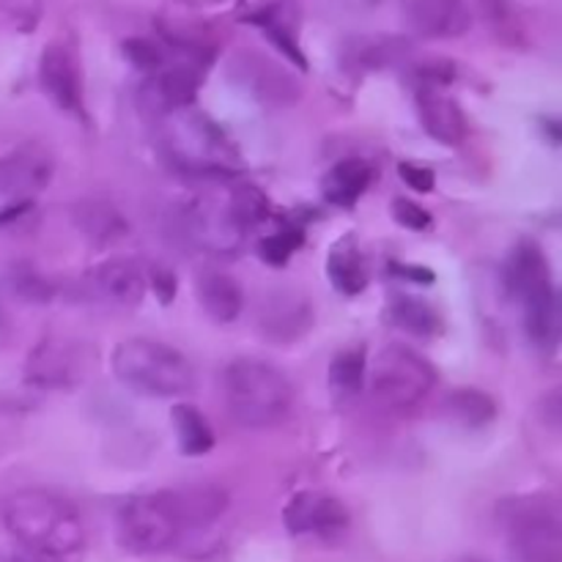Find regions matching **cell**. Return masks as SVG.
Segmentation results:
<instances>
[{"mask_svg":"<svg viewBox=\"0 0 562 562\" xmlns=\"http://www.w3.org/2000/svg\"><path fill=\"white\" fill-rule=\"evenodd\" d=\"M5 530L25 552L44 560L69 558L86 541L82 519L71 503L47 488H22L3 505Z\"/></svg>","mask_w":562,"mask_h":562,"instance_id":"6da1fadb","label":"cell"},{"mask_svg":"<svg viewBox=\"0 0 562 562\" xmlns=\"http://www.w3.org/2000/svg\"><path fill=\"white\" fill-rule=\"evenodd\" d=\"M225 406L245 428H272L289 417L294 387L283 371L258 357H236L223 373Z\"/></svg>","mask_w":562,"mask_h":562,"instance_id":"7a4b0ae2","label":"cell"},{"mask_svg":"<svg viewBox=\"0 0 562 562\" xmlns=\"http://www.w3.org/2000/svg\"><path fill=\"white\" fill-rule=\"evenodd\" d=\"M110 366L124 387L148 398H181L198 387L192 362L173 346L151 338L121 340Z\"/></svg>","mask_w":562,"mask_h":562,"instance_id":"3957f363","label":"cell"},{"mask_svg":"<svg viewBox=\"0 0 562 562\" xmlns=\"http://www.w3.org/2000/svg\"><path fill=\"white\" fill-rule=\"evenodd\" d=\"M505 280L525 311V329L530 340L543 349H552L560 335L558 294H554L552 272L547 256L536 241H521L514 247L505 267Z\"/></svg>","mask_w":562,"mask_h":562,"instance_id":"277c9868","label":"cell"},{"mask_svg":"<svg viewBox=\"0 0 562 562\" xmlns=\"http://www.w3.org/2000/svg\"><path fill=\"white\" fill-rule=\"evenodd\" d=\"M165 146L173 162L190 173L231 176L239 168L234 143L195 104L165 115Z\"/></svg>","mask_w":562,"mask_h":562,"instance_id":"5b68a950","label":"cell"},{"mask_svg":"<svg viewBox=\"0 0 562 562\" xmlns=\"http://www.w3.org/2000/svg\"><path fill=\"white\" fill-rule=\"evenodd\" d=\"M368 379H371L373 401L390 412H412L437 384L431 362L398 344L379 351Z\"/></svg>","mask_w":562,"mask_h":562,"instance_id":"8992f818","label":"cell"},{"mask_svg":"<svg viewBox=\"0 0 562 562\" xmlns=\"http://www.w3.org/2000/svg\"><path fill=\"white\" fill-rule=\"evenodd\" d=\"M181 532L184 530L162 492L130 497L115 514V541L137 558L168 552L179 543Z\"/></svg>","mask_w":562,"mask_h":562,"instance_id":"52a82bcc","label":"cell"},{"mask_svg":"<svg viewBox=\"0 0 562 562\" xmlns=\"http://www.w3.org/2000/svg\"><path fill=\"white\" fill-rule=\"evenodd\" d=\"M514 562H562V519L552 499H519L508 510Z\"/></svg>","mask_w":562,"mask_h":562,"instance_id":"ba28073f","label":"cell"},{"mask_svg":"<svg viewBox=\"0 0 562 562\" xmlns=\"http://www.w3.org/2000/svg\"><path fill=\"white\" fill-rule=\"evenodd\" d=\"M179 228L187 245L201 247L214 256H236L247 236L228 209V201H214V198H198L181 206Z\"/></svg>","mask_w":562,"mask_h":562,"instance_id":"9c48e42d","label":"cell"},{"mask_svg":"<svg viewBox=\"0 0 562 562\" xmlns=\"http://www.w3.org/2000/svg\"><path fill=\"white\" fill-rule=\"evenodd\" d=\"M285 530L291 536L338 538L349 530V510L338 497L324 492H300L289 499L283 510Z\"/></svg>","mask_w":562,"mask_h":562,"instance_id":"30bf717a","label":"cell"},{"mask_svg":"<svg viewBox=\"0 0 562 562\" xmlns=\"http://www.w3.org/2000/svg\"><path fill=\"white\" fill-rule=\"evenodd\" d=\"M86 368V351L80 346L64 338H47L27 357L25 379L38 390H66L82 382Z\"/></svg>","mask_w":562,"mask_h":562,"instance_id":"8fae6325","label":"cell"},{"mask_svg":"<svg viewBox=\"0 0 562 562\" xmlns=\"http://www.w3.org/2000/svg\"><path fill=\"white\" fill-rule=\"evenodd\" d=\"M313 327V307L302 291L272 289L258 307V329L272 344H296Z\"/></svg>","mask_w":562,"mask_h":562,"instance_id":"7c38bea8","label":"cell"},{"mask_svg":"<svg viewBox=\"0 0 562 562\" xmlns=\"http://www.w3.org/2000/svg\"><path fill=\"white\" fill-rule=\"evenodd\" d=\"M55 162L47 148L25 143L0 157V195L14 201H31L49 184Z\"/></svg>","mask_w":562,"mask_h":562,"instance_id":"4fadbf2b","label":"cell"},{"mask_svg":"<svg viewBox=\"0 0 562 562\" xmlns=\"http://www.w3.org/2000/svg\"><path fill=\"white\" fill-rule=\"evenodd\" d=\"M417 115L428 137H434L442 146H459L467 137V115L453 97L442 91L437 80H426L415 91Z\"/></svg>","mask_w":562,"mask_h":562,"instance_id":"5bb4252c","label":"cell"},{"mask_svg":"<svg viewBox=\"0 0 562 562\" xmlns=\"http://www.w3.org/2000/svg\"><path fill=\"white\" fill-rule=\"evenodd\" d=\"M404 16L420 38H461L472 27L467 0H404Z\"/></svg>","mask_w":562,"mask_h":562,"instance_id":"9a60e30c","label":"cell"},{"mask_svg":"<svg viewBox=\"0 0 562 562\" xmlns=\"http://www.w3.org/2000/svg\"><path fill=\"white\" fill-rule=\"evenodd\" d=\"M38 82L49 102L64 113L82 110V82L77 60L64 44H47L38 60Z\"/></svg>","mask_w":562,"mask_h":562,"instance_id":"2e32d148","label":"cell"},{"mask_svg":"<svg viewBox=\"0 0 562 562\" xmlns=\"http://www.w3.org/2000/svg\"><path fill=\"white\" fill-rule=\"evenodd\" d=\"M231 75L241 88L252 93V99L272 104V108H283L296 99V82L261 55L241 53L239 58L231 60Z\"/></svg>","mask_w":562,"mask_h":562,"instance_id":"e0dca14e","label":"cell"},{"mask_svg":"<svg viewBox=\"0 0 562 562\" xmlns=\"http://www.w3.org/2000/svg\"><path fill=\"white\" fill-rule=\"evenodd\" d=\"M91 289L97 296L121 307L140 305L148 291V274L126 258H110L93 267Z\"/></svg>","mask_w":562,"mask_h":562,"instance_id":"ac0fdd59","label":"cell"},{"mask_svg":"<svg viewBox=\"0 0 562 562\" xmlns=\"http://www.w3.org/2000/svg\"><path fill=\"white\" fill-rule=\"evenodd\" d=\"M162 494L168 499L170 510L176 514V519H179L181 530L212 525L228 508V494L214 486V483H192V486L170 488V492Z\"/></svg>","mask_w":562,"mask_h":562,"instance_id":"d6986e66","label":"cell"},{"mask_svg":"<svg viewBox=\"0 0 562 562\" xmlns=\"http://www.w3.org/2000/svg\"><path fill=\"white\" fill-rule=\"evenodd\" d=\"M195 294L203 313L217 324H234L245 307V291L223 269H201L195 278Z\"/></svg>","mask_w":562,"mask_h":562,"instance_id":"ffe728a7","label":"cell"},{"mask_svg":"<svg viewBox=\"0 0 562 562\" xmlns=\"http://www.w3.org/2000/svg\"><path fill=\"white\" fill-rule=\"evenodd\" d=\"M371 181H373L371 162H366L362 157H346L340 159L338 165L329 168V173L324 176L322 181V190H324V198H327L333 206L349 209L366 195Z\"/></svg>","mask_w":562,"mask_h":562,"instance_id":"44dd1931","label":"cell"},{"mask_svg":"<svg viewBox=\"0 0 562 562\" xmlns=\"http://www.w3.org/2000/svg\"><path fill=\"white\" fill-rule=\"evenodd\" d=\"M71 220H75L77 231L86 236L93 245H113L126 234V220L113 203L99 201V198H88V201L75 203L71 209Z\"/></svg>","mask_w":562,"mask_h":562,"instance_id":"7402d4cb","label":"cell"},{"mask_svg":"<svg viewBox=\"0 0 562 562\" xmlns=\"http://www.w3.org/2000/svg\"><path fill=\"white\" fill-rule=\"evenodd\" d=\"M327 278L333 283L335 291L346 296H355L360 291H366L368 285V269H366V256H362L360 245H357L355 236H340L333 245L327 258Z\"/></svg>","mask_w":562,"mask_h":562,"instance_id":"603a6c76","label":"cell"},{"mask_svg":"<svg viewBox=\"0 0 562 562\" xmlns=\"http://www.w3.org/2000/svg\"><path fill=\"white\" fill-rule=\"evenodd\" d=\"M198 88H201V71L195 69V64L162 66L151 75V91L165 108V113L195 104Z\"/></svg>","mask_w":562,"mask_h":562,"instance_id":"cb8c5ba5","label":"cell"},{"mask_svg":"<svg viewBox=\"0 0 562 562\" xmlns=\"http://www.w3.org/2000/svg\"><path fill=\"white\" fill-rule=\"evenodd\" d=\"M442 415L453 420L456 426L483 428L497 420V401L488 393L475 387H461L445 395Z\"/></svg>","mask_w":562,"mask_h":562,"instance_id":"d4e9b609","label":"cell"},{"mask_svg":"<svg viewBox=\"0 0 562 562\" xmlns=\"http://www.w3.org/2000/svg\"><path fill=\"white\" fill-rule=\"evenodd\" d=\"M368 379V360L362 349H346L335 355L333 366H329V393L338 404H349V401L360 398L366 390Z\"/></svg>","mask_w":562,"mask_h":562,"instance_id":"484cf974","label":"cell"},{"mask_svg":"<svg viewBox=\"0 0 562 562\" xmlns=\"http://www.w3.org/2000/svg\"><path fill=\"white\" fill-rule=\"evenodd\" d=\"M170 420H173L179 450L184 456H203L214 448V431L198 406L176 404L170 409Z\"/></svg>","mask_w":562,"mask_h":562,"instance_id":"4316f807","label":"cell"},{"mask_svg":"<svg viewBox=\"0 0 562 562\" xmlns=\"http://www.w3.org/2000/svg\"><path fill=\"white\" fill-rule=\"evenodd\" d=\"M390 318H393L401 329L415 335V338H434V335L442 329V318H439V313L434 311L426 300H417V296H409V294L393 296Z\"/></svg>","mask_w":562,"mask_h":562,"instance_id":"83f0119b","label":"cell"},{"mask_svg":"<svg viewBox=\"0 0 562 562\" xmlns=\"http://www.w3.org/2000/svg\"><path fill=\"white\" fill-rule=\"evenodd\" d=\"M228 209L234 212V217L239 220V225L245 231H250L252 225H261L269 214L267 195L252 184L234 187V192L228 198Z\"/></svg>","mask_w":562,"mask_h":562,"instance_id":"f1b7e54d","label":"cell"},{"mask_svg":"<svg viewBox=\"0 0 562 562\" xmlns=\"http://www.w3.org/2000/svg\"><path fill=\"white\" fill-rule=\"evenodd\" d=\"M302 241H305V236H302L300 228H283L272 236H263L258 252H261L269 267H285L289 258L302 247Z\"/></svg>","mask_w":562,"mask_h":562,"instance_id":"f546056e","label":"cell"},{"mask_svg":"<svg viewBox=\"0 0 562 562\" xmlns=\"http://www.w3.org/2000/svg\"><path fill=\"white\" fill-rule=\"evenodd\" d=\"M11 289L16 291L20 300L36 302V305L53 300V289H49V283L42 278V274L33 272L31 267H20L14 274H11Z\"/></svg>","mask_w":562,"mask_h":562,"instance_id":"4dcf8cb0","label":"cell"},{"mask_svg":"<svg viewBox=\"0 0 562 562\" xmlns=\"http://www.w3.org/2000/svg\"><path fill=\"white\" fill-rule=\"evenodd\" d=\"M252 22H258V25L263 27V33H267V36L272 38V42L278 44V47L283 49V53L289 55V58L294 60V64H300L302 69H305L307 60H305V55H302L300 44L294 42V36H291V31H285V25H283V22L278 20V16L272 14V11H267V14L252 16Z\"/></svg>","mask_w":562,"mask_h":562,"instance_id":"1f68e13d","label":"cell"},{"mask_svg":"<svg viewBox=\"0 0 562 562\" xmlns=\"http://www.w3.org/2000/svg\"><path fill=\"white\" fill-rule=\"evenodd\" d=\"M126 60H130L135 69L146 71V75H154V71L162 69V53H159L157 44H151L148 38H126L121 44Z\"/></svg>","mask_w":562,"mask_h":562,"instance_id":"d6a6232c","label":"cell"},{"mask_svg":"<svg viewBox=\"0 0 562 562\" xmlns=\"http://www.w3.org/2000/svg\"><path fill=\"white\" fill-rule=\"evenodd\" d=\"M393 217L401 228H409V231H426L428 225H431V212H426L420 203L409 201V198H395Z\"/></svg>","mask_w":562,"mask_h":562,"instance_id":"836d02e7","label":"cell"},{"mask_svg":"<svg viewBox=\"0 0 562 562\" xmlns=\"http://www.w3.org/2000/svg\"><path fill=\"white\" fill-rule=\"evenodd\" d=\"M398 173H401V179H404L415 192H431L434 184H437V176H434V170L423 168V165L401 162Z\"/></svg>","mask_w":562,"mask_h":562,"instance_id":"e575fe53","label":"cell"},{"mask_svg":"<svg viewBox=\"0 0 562 562\" xmlns=\"http://www.w3.org/2000/svg\"><path fill=\"white\" fill-rule=\"evenodd\" d=\"M148 289L157 294V300L162 302V305H170L176 296V274L162 267L151 269V274H148Z\"/></svg>","mask_w":562,"mask_h":562,"instance_id":"d590c367","label":"cell"},{"mask_svg":"<svg viewBox=\"0 0 562 562\" xmlns=\"http://www.w3.org/2000/svg\"><path fill=\"white\" fill-rule=\"evenodd\" d=\"M0 562H44V558H36L31 552H3Z\"/></svg>","mask_w":562,"mask_h":562,"instance_id":"8d00e7d4","label":"cell"},{"mask_svg":"<svg viewBox=\"0 0 562 562\" xmlns=\"http://www.w3.org/2000/svg\"><path fill=\"white\" fill-rule=\"evenodd\" d=\"M450 562H486V560H481V558H459V560H450Z\"/></svg>","mask_w":562,"mask_h":562,"instance_id":"74e56055","label":"cell"}]
</instances>
